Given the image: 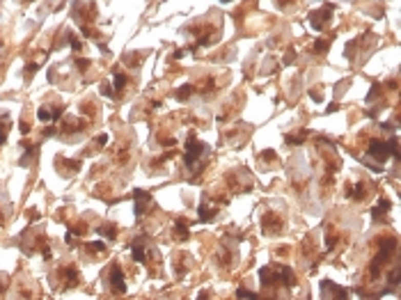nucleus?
Masks as SVG:
<instances>
[{
  "mask_svg": "<svg viewBox=\"0 0 401 300\" xmlns=\"http://www.w3.org/2000/svg\"><path fill=\"white\" fill-rule=\"evenodd\" d=\"M213 215H216V211L209 209V206L202 202V206H199V218H202V220H211Z\"/></svg>",
  "mask_w": 401,
  "mask_h": 300,
  "instance_id": "nucleus-8",
  "label": "nucleus"
},
{
  "mask_svg": "<svg viewBox=\"0 0 401 300\" xmlns=\"http://www.w3.org/2000/svg\"><path fill=\"white\" fill-rule=\"evenodd\" d=\"M367 154L374 156L378 163H383V161H388V156L392 154V147H390V142L374 140V142H369V147H367Z\"/></svg>",
  "mask_w": 401,
  "mask_h": 300,
  "instance_id": "nucleus-3",
  "label": "nucleus"
},
{
  "mask_svg": "<svg viewBox=\"0 0 401 300\" xmlns=\"http://www.w3.org/2000/svg\"><path fill=\"white\" fill-rule=\"evenodd\" d=\"M108 275H110V284H112V289H115L117 293H124L126 291V284H124V275H122V270L119 266H112V270H108Z\"/></svg>",
  "mask_w": 401,
  "mask_h": 300,
  "instance_id": "nucleus-6",
  "label": "nucleus"
},
{
  "mask_svg": "<svg viewBox=\"0 0 401 300\" xmlns=\"http://www.w3.org/2000/svg\"><path fill=\"white\" fill-rule=\"evenodd\" d=\"M204 151H207V149H204L202 142H197L193 135H190L188 142H186V165H188V167H195L197 158H202Z\"/></svg>",
  "mask_w": 401,
  "mask_h": 300,
  "instance_id": "nucleus-2",
  "label": "nucleus"
},
{
  "mask_svg": "<svg viewBox=\"0 0 401 300\" xmlns=\"http://www.w3.org/2000/svg\"><path fill=\"white\" fill-rule=\"evenodd\" d=\"M135 199H138L135 202V215L140 218V215H145V211L151 206V197L147 193H143V190H135Z\"/></svg>",
  "mask_w": 401,
  "mask_h": 300,
  "instance_id": "nucleus-7",
  "label": "nucleus"
},
{
  "mask_svg": "<svg viewBox=\"0 0 401 300\" xmlns=\"http://www.w3.org/2000/svg\"><path fill=\"white\" fill-rule=\"evenodd\" d=\"M388 209H390V202L388 199H380V204L376 206L374 211H371V215H374V218H378V215L383 213V211H388Z\"/></svg>",
  "mask_w": 401,
  "mask_h": 300,
  "instance_id": "nucleus-9",
  "label": "nucleus"
},
{
  "mask_svg": "<svg viewBox=\"0 0 401 300\" xmlns=\"http://www.w3.org/2000/svg\"><path fill=\"white\" fill-rule=\"evenodd\" d=\"M330 16H332V9L328 7V5H326L324 9H319V12H312V14H310L312 28H314V30H321V28L326 26V21H328Z\"/></svg>",
  "mask_w": 401,
  "mask_h": 300,
  "instance_id": "nucleus-4",
  "label": "nucleus"
},
{
  "mask_svg": "<svg viewBox=\"0 0 401 300\" xmlns=\"http://www.w3.org/2000/svg\"><path fill=\"white\" fill-rule=\"evenodd\" d=\"M259 279L264 287H291L293 284V273L287 266H268L259 270Z\"/></svg>",
  "mask_w": 401,
  "mask_h": 300,
  "instance_id": "nucleus-1",
  "label": "nucleus"
},
{
  "mask_svg": "<svg viewBox=\"0 0 401 300\" xmlns=\"http://www.w3.org/2000/svg\"><path fill=\"white\" fill-rule=\"evenodd\" d=\"M262 227H264V232H266V234H275V232H280V229H282V220L277 218L275 213H266V215H264V220H262Z\"/></svg>",
  "mask_w": 401,
  "mask_h": 300,
  "instance_id": "nucleus-5",
  "label": "nucleus"
},
{
  "mask_svg": "<svg viewBox=\"0 0 401 300\" xmlns=\"http://www.w3.org/2000/svg\"><path fill=\"white\" fill-rule=\"evenodd\" d=\"M236 296H238V298H257V293L248 291V289H238V291H236Z\"/></svg>",
  "mask_w": 401,
  "mask_h": 300,
  "instance_id": "nucleus-10",
  "label": "nucleus"
}]
</instances>
